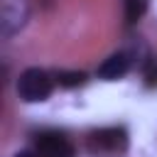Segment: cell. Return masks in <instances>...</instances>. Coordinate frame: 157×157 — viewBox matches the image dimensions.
Masks as SVG:
<instances>
[{
    "mask_svg": "<svg viewBox=\"0 0 157 157\" xmlns=\"http://www.w3.org/2000/svg\"><path fill=\"white\" fill-rule=\"evenodd\" d=\"M142 76H145V86L152 88L157 86V59L155 56H147L145 64H142Z\"/></svg>",
    "mask_w": 157,
    "mask_h": 157,
    "instance_id": "cell-8",
    "label": "cell"
},
{
    "mask_svg": "<svg viewBox=\"0 0 157 157\" xmlns=\"http://www.w3.org/2000/svg\"><path fill=\"white\" fill-rule=\"evenodd\" d=\"M128 71H130V56L125 52H118V54H110L98 66V78H103V81H118Z\"/></svg>",
    "mask_w": 157,
    "mask_h": 157,
    "instance_id": "cell-5",
    "label": "cell"
},
{
    "mask_svg": "<svg viewBox=\"0 0 157 157\" xmlns=\"http://www.w3.org/2000/svg\"><path fill=\"white\" fill-rule=\"evenodd\" d=\"M91 150L98 155H123L128 150V130L120 125H110V128H101L91 132Z\"/></svg>",
    "mask_w": 157,
    "mask_h": 157,
    "instance_id": "cell-2",
    "label": "cell"
},
{
    "mask_svg": "<svg viewBox=\"0 0 157 157\" xmlns=\"http://www.w3.org/2000/svg\"><path fill=\"white\" fill-rule=\"evenodd\" d=\"M52 88H54V81L52 76L39 69V66H29L20 74L17 78V93L25 103H42L52 96Z\"/></svg>",
    "mask_w": 157,
    "mask_h": 157,
    "instance_id": "cell-1",
    "label": "cell"
},
{
    "mask_svg": "<svg viewBox=\"0 0 157 157\" xmlns=\"http://www.w3.org/2000/svg\"><path fill=\"white\" fill-rule=\"evenodd\" d=\"M27 22V0H0V32L12 37Z\"/></svg>",
    "mask_w": 157,
    "mask_h": 157,
    "instance_id": "cell-4",
    "label": "cell"
},
{
    "mask_svg": "<svg viewBox=\"0 0 157 157\" xmlns=\"http://www.w3.org/2000/svg\"><path fill=\"white\" fill-rule=\"evenodd\" d=\"M15 157H37V155H34V152H29V150H22V152H17Z\"/></svg>",
    "mask_w": 157,
    "mask_h": 157,
    "instance_id": "cell-9",
    "label": "cell"
},
{
    "mask_svg": "<svg viewBox=\"0 0 157 157\" xmlns=\"http://www.w3.org/2000/svg\"><path fill=\"white\" fill-rule=\"evenodd\" d=\"M86 74L83 71H59L56 74V81H59V86H64V88H78V86H83L86 83Z\"/></svg>",
    "mask_w": 157,
    "mask_h": 157,
    "instance_id": "cell-6",
    "label": "cell"
},
{
    "mask_svg": "<svg viewBox=\"0 0 157 157\" xmlns=\"http://www.w3.org/2000/svg\"><path fill=\"white\" fill-rule=\"evenodd\" d=\"M147 2L150 0H125V20L132 25L137 22L145 12H147Z\"/></svg>",
    "mask_w": 157,
    "mask_h": 157,
    "instance_id": "cell-7",
    "label": "cell"
},
{
    "mask_svg": "<svg viewBox=\"0 0 157 157\" xmlns=\"http://www.w3.org/2000/svg\"><path fill=\"white\" fill-rule=\"evenodd\" d=\"M34 147L39 157H76L74 145L69 142L66 135L56 130H44L34 137Z\"/></svg>",
    "mask_w": 157,
    "mask_h": 157,
    "instance_id": "cell-3",
    "label": "cell"
}]
</instances>
